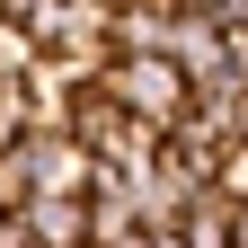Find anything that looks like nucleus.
Instances as JSON below:
<instances>
[{
	"mask_svg": "<svg viewBox=\"0 0 248 248\" xmlns=\"http://www.w3.org/2000/svg\"><path fill=\"white\" fill-rule=\"evenodd\" d=\"M27 231H36V248H89L98 239V213L71 204V195H36L27 204Z\"/></svg>",
	"mask_w": 248,
	"mask_h": 248,
	"instance_id": "3",
	"label": "nucleus"
},
{
	"mask_svg": "<svg viewBox=\"0 0 248 248\" xmlns=\"http://www.w3.org/2000/svg\"><path fill=\"white\" fill-rule=\"evenodd\" d=\"M213 195L248 213V142H222V169H213Z\"/></svg>",
	"mask_w": 248,
	"mask_h": 248,
	"instance_id": "4",
	"label": "nucleus"
},
{
	"mask_svg": "<svg viewBox=\"0 0 248 248\" xmlns=\"http://www.w3.org/2000/svg\"><path fill=\"white\" fill-rule=\"evenodd\" d=\"M107 89H115V107L133 115V124H151V133H186V124H195V80H186V62L177 53H124L115 71H107Z\"/></svg>",
	"mask_w": 248,
	"mask_h": 248,
	"instance_id": "1",
	"label": "nucleus"
},
{
	"mask_svg": "<svg viewBox=\"0 0 248 248\" xmlns=\"http://www.w3.org/2000/svg\"><path fill=\"white\" fill-rule=\"evenodd\" d=\"M27 169H36V195H71V204H98V186H107L98 151L71 133H27Z\"/></svg>",
	"mask_w": 248,
	"mask_h": 248,
	"instance_id": "2",
	"label": "nucleus"
}]
</instances>
